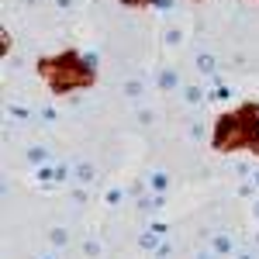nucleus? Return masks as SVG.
I'll list each match as a JSON object with an SVG mask.
<instances>
[{
	"label": "nucleus",
	"mask_w": 259,
	"mask_h": 259,
	"mask_svg": "<svg viewBox=\"0 0 259 259\" xmlns=\"http://www.w3.org/2000/svg\"><path fill=\"white\" fill-rule=\"evenodd\" d=\"M45 239L52 249H66L69 242H73V232H69V225H52L49 232H45Z\"/></svg>",
	"instance_id": "nucleus-1"
},
{
	"label": "nucleus",
	"mask_w": 259,
	"mask_h": 259,
	"mask_svg": "<svg viewBox=\"0 0 259 259\" xmlns=\"http://www.w3.org/2000/svg\"><path fill=\"white\" fill-rule=\"evenodd\" d=\"M73 180H76L80 187H90V183L97 180V166H94L90 159H80V162H76V173H73Z\"/></svg>",
	"instance_id": "nucleus-2"
},
{
	"label": "nucleus",
	"mask_w": 259,
	"mask_h": 259,
	"mask_svg": "<svg viewBox=\"0 0 259 259\" xmlns=\"http://www.w3.org/2000/svg\"><path fill=\"white\" fill-rule=\"evenodd\" d=\"M211 249H214L218 256H235V252H239V249H235V242H232V235H225V232L211 235Z\"/></svg>",
	"instance_id": "nucleus-3"
},
{
	"label": "nucleus",
	"mask_w": 259,
	"mask_h": 259,
	"mask_svg": "<svg viewBox=\"0 0 259 259\" xmlns=\"http://www.w3.org/2000/svg\"><path fill=\"white\" fill-rule=\"evenodd\" d=\"M149 190H152V194H166V190H169V173H166V169H152V173H149Z\"/></svg>",
	"instance_id": "nucleus-4"
},
{
	"label": "nucleus",
	"mask_w": 259,
	"mask_h": 259,
	"mask_svg": "<svg viewBox=\"0 0 259 259\" xmlns=\"http://www.w3.org/2000/svg\"><path fill=\"white\" fill-rule=\"evenodd\" d=\"M124 94H128V97L139 104V100L145 97V83H142V80H128V83H124Z\"/></svg>",
	"instance_id": "nucleus-5"
},
{
	"label": "nucleus",
	"mask_w": 259,
	"mask_h": 259,
	"mask_svg": "<svg viewBox=\"0 0 259 259\" xmlns=\"http://www.w3.org/2000/svg\"><path fill=\"white\" fill-rule=\"evenodd\" d=\"M159 87L162 90H180V76L173 73V69H162L159 73Z\"/></svg>",
	"instance_id": "nucleus-6"
},
{
	"label": "nucleus",
	"mask_w": 259,
	"mask_h": 259,
	"mask_svg": "<svg viewBox=\"0 0 259 259\" xmlns=\"http://www.w3.org/2000/svg\"><path fill=\"white\" fill-rule=\"evenodd\" d=\"M183 100H187L190 107H197L200 100H204V90H200V87H183Z\"/></svg>",
	"instance_id": "nucleus-7"
},
{
	"label": "nucleus",
	"mask_w": 259,
	"mask_h": 259,
	"mask_svg": "<svg viewBox=\"0 0 259 259\" xmlns=\"http://www.w3.org/2000/svg\"><path fill=\"white\" fill-rule=\"evenodd\" d=\"M197 69L211 76V73H214V56H207V52H197Z\"/></svg>",
	"instance_id": "nucleus-8"
},
{
	"label": "nucleus",
	"mask_w": 259,
	"mask_h": 259,
	"mask_svg": "<svg viewBox=\"0 0 259 259\" xmlns=\"http://www.w3.org/2000/svg\"><path fill=\"white\" fill-rule=\"evenodd\" d=\"M28 159H31L35 166H38V162H45V159H49V149H45V145H31V149H28Z\"/></svg>",
	"instance_id": "nucleus-9"
},
{
	"label": "nucleus",
	"mask_w": 259,
	"mask_h": 259,
	"mask_svg": "<svg viewBox=\"0 0 259 259\" xmlns=\"http://www.w3.org/2000/svg\"><path fill=\"white\" fill-rule=\"evenodd\" d=\"M83 252L94 259V256H100V242L97 239H87V245H83Z\"/></svg>",
	"instance_id": "nucleus-10"
},
{
	"label": "nucleus",
	"mask_w": 259,
	"mask_h": 259,
	"mask_svg": "<svg viewBox=\"0 0 259 259\" xmlns=\"http://www.w3.org/2000/svg\"><path fill=\"white\" fill-rule=\"evenodd\" d=\"M180 38H183V35H180L177 28H169V31H166V45H180Z\"/></svg>",
	"instance_id": "nucleus-11"
},
{
	"label": "nucleus",
	"mask_w": 259,
	"mask_h": 259,
	"mask_svg": "<svg viewBox=\"0 0 259 259\" xmlns=\"http://www.w3.org/2000/svg\"><path fill=\"white\" fill-rule=\"evenodd\" d=\"M232 259H259V256H256V252H252V249H239V252H235V256H232Z\"/></svg>",
	"instance_id": "nucleus-12"
},
{
	"label": "nucleus",
	"mask_w": 259,
	"mask_h": 259,
	"mask_svg": "<svg viewBox=\"0 0 259 259\" xmlns=\"http://www.w3.org/2000/svg\"><path fill=\"white\" fill-rule=\"evenodd\" d=\"M197 259H221V256L214 252V249H211V252H197Z\"/></svg>",
	"instance_id": "nucleus-13"
},
{
	"label": "nucleus",
	"mask_w": 259,
	"mask_h": 259,
	"mask_svg": "<svg viewBox=\"0 0 259 259\" xmlns=\"http://www.w3.org/2000/svg\"><path fill=\"white\" fill-rule=\"evenodd\" d=\"M252 183H256V187H259V169H256V173H252Z\"/></svg>",
	"instance_id": "nucleus-14"
},
{
	"label": "nucleus",
	"mask_w": 259,
	"mask_h": 259,
	"mask_svg": "<svg viewBox=\"0 0 259 259\" xmlns=\"http://www.w3.org/2000/svg\"><path fill=\"white\" fill-rule=\"evenodd\" d=\"M252 211H256V218H259V200H256V207H252Z\"/></svg>",
	"instance_id": "nucleus-15"
},
{
	"label": "nucleus",
	"mask_w": 259,
	"mask_h": 259,
	"mask_svg": "<svg viewBox=\"0 0 259 259\" xmlns=\"http://www.w3.org/2000/svg\"><path fill=\"white\" fill-rule=\"evenodd\" d=\"M45 259H56V256H45Z\"/></svg>",
	"instance_id": "nucleus-16"
}]
</instances>
